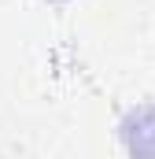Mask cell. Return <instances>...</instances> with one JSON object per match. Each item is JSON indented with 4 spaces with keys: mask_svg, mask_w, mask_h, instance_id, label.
<instances>
[{
    "mask_svg": "<svg viewBox=\"0 0 155 159\" xmlns=\"http://www.w3.org/2000/svg\"><path fill=\"white\" fill-rule=\"evenodd\" d=\"M122 137H126L129 152H140L144 137H155V107H140V111H133L129 119L122 122Z\"/></svg>",
    "mask_w": 155,
    "mask_h": 159,
    "instance_id": "6da1fadb",
    "label": "cell"
}]
</instances>
